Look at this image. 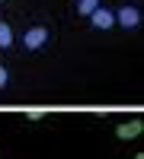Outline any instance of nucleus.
<instances>
[{
  "mask_svg": "<svg viewBox=\"0 0 144 159\" xmlns=\"http://www.w3.org/2000/svg\"><path fill=\"white\" fill-rule=\"evenodd\" d=\"M48 45H51V25H32L22 32V51H29V54H38Z\"/></svg>",
  "mask_w": 144,
  "mask_h": 159,
  "instance_id": "f257e3e1",
  "label": "nucleus"
},
{
  "mask_svg": "<svg viewBox=\"0 0 144 159\" xmlns=\"http://www.w3.org/2000/svg\"><path fill=\"white\" fill-rule=\"evenodd\" d=\"M115 25H122V29H128V32L141 29V10H138V7H122V10H115Z\"/></svg>",
  "mask_w": 144,
  "mask_h": 159,
  "instance_id": "f03ea898",
  "label": "nucleus"
},
{
  "mask_svg": "<svg viewBox=\"0 0 144 159\" xmlns=\"http://www.w3.org/2000/svg\"><path fill=\"white\" fill-rule=\"evenodd\" d=\"M90 22H93V29H99V32H109V29H115V10H109V7H96L93 13H90Z\"/></svg>",
  "mask_w": 144,
  "mask_h": 159,
  "instance_id": "7ed1b4c3",
  "label": "nucleus"
},
{
  "mask_svg": "<svg viewBox=\"0 0 144 159\" xmlns=\"http://www.w3.org/2000/svg\"><path fill=\"white\" fill-rule=\"evenodd\" d=\"M141 130H144V121L141 118H132V121H122L115 127V137L119 140H135V137H141Z\"/></svg>",
  "mask_w": 144,
  "mask_h": 159,
  "instance_id": "20e7f679",
  "label": "nucleus"
},
{
  "mask_svg": "<svg viewBox=\"0 0 144 159\" xmlns=\"http://www.w3.org/2000/svg\"><path fill=\"white\" fill-rule=\"evenodd\" d=\"M13 48V25L0 19V51H10Z\"/></svg>",
  "mask_w": 144,
  "mask_h": 159,
  "instance_id": "39448f33",
  "label": "nucleus"
},
{
  "mask_svg": "<svg viewBox=\"0 0 144 159\" xmlns=\"http://www.w3.org/2000/svg\"><path fill=\"white\" fill-rule=\"evenodd\" d=\"M99 3H102V0H77L74 10H77V16H90V13H93Z\"/></svg>",
  "mask_w": 144,
  "mask_h": 159,
  "instance_id": "423d86ee",
  "label": "nucleus"
},
{
  "mask_svg": "<svg viewBox=\"0 0 144 159\" xmlns=\"http://www.w3.org/2000/svg\"><path fill=\"white\" fill-rule=\"evenodd\" d=\"M7 86H10V70L0 64V89H7Z\"/></svg>",
  "mask_w": 144,
  "mask_h": 159,
  "instance_id": "0eeeda50",
  "label": "nucleus"
},
{
  "mask_svg": "<svg viewBox=\"0 0 144 159\" xmlns=\"http://www.w3.org/2000/svg\"><path fill=\"white\" fill-rule=\"evenodd\" d=\"M26 118H29V121H42L45 111H42V108H29V111H26Z\"/></svg>",
  "mask_w": 144,
  "mask_h": 159,
  "instance_id": "6e6552de",
  "label": "nucleus"
},
{
  "mask_svg": "<svg viewBox=\"0 0 144 159\" xmlns=\"http://www.w3.org/2000/svg\"><path fill=\"white\" fill-rule=\"evenodd\" d=\"M0 3H7V0H0Z\"/></svg>",
  "mask_w": 144,
  "mask_h": 159,
  "instance_id": "1a4fd4ad",
  "label": "nucleus"
}]
</instances>
